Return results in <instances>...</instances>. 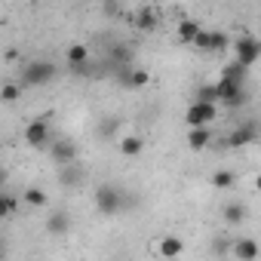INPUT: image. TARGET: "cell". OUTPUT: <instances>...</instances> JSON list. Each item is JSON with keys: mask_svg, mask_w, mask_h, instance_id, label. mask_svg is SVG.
Masks as SVG:
<instances>
[{"mask_svg": "<svg viewBox=\"0 0 261 261\" xmlns=\"http://www.w3.org/2000/svg\"><path fill=\"white\" fill-rule=\"evenodd\" d=\"M95 209L101 212V215H108V218H114V215H120L123 212V191L117 188V185H98L95 188Z\"/></svg>", "mask_w": 261, "mask_h": 261, "instance_id": "cell-1", "label": "cell"}, {"mask_svg": "<svg viewBox=\"0 0 261 261\" xmlns=\"http://www.w3.org/2000/svg\"><path fill=\"white\" fill-rule=\"evenodd\" d=\"M56 74H59V68H56L53 62L37 59V62H28V65L22 68V83H25V86H46V83L56 80Z\"/></svg>", "mask_w": 261, "mask_h": 261, "instance_id": "cell-2", "label": "cell"}, {"mask_svg": "<svg viewBox=\"0 0 261 261\" xmlns=\"http://www.w3.org/2000/svg\"><path fill=\"white\" fill-rule=\"evenodd\" d=\"M215 117H218V108H215V105H200V101H194V105L185 111L188 129H212Z\"/></svg>", "mask_w": 261, "mask_h": 261, "instance_id": "cell-3", "label": "cell"}, {"mask_svg": "<svg viewBox=\"0 0 261 261\" xmlns=\"http://www.w3.org/2000/svg\"><path fill=\"white\" fill-rule=\"evenodd\" d=\"M215 98L227 108H243L249 101V92L246 86H237V83H227V80H218L215 83Z\"/></svg>", "mask_w": 261, "mask_h": 261, "instance_id": "cell-4", "label": "cell"}, {"mask_svg": "<svg viewBox=\"0 0 261 261\" xmlns=\"http://www.w3.org/2000/svg\"><path fill=\"white\" fill-rule=\"evenodd\" d=\"M233 53H237V65H243V68H252L258 59H261V43L255 40V37H237V43H233Z\"/></svg>", "mask_w": 261, "mask_h": 261, "instance_id": "cell-5", "label": "cell"}, {"mask_svg": "<svg viewBox=\"0 0 261 261\" xmlns=\"http://www.w3.org/2000/svg\"><path fill=\"white\" fill-rule=\"evenodd\" d=\"M194 46H197L200 53H224V49L230 46V40H227L224 31H206V28H203V31L197 34Z\"/></svg>", "mask_w": 261, "mask_h": 261, "instance_id": "cell-6", "label": "cell"}, {"mask_svg": "<svg viewBox=\"0 0 261 261\" xmlns=\"http://www.w3.org/2000/svg\"><path fill=\"white\" fill-rule=\"evenodd\" d=\"M25 142L31 145V148H49V123H46V117H37V120H31L28 126H25Z\"/></svg>", "mask_w": 261, "mask_h": 261, "instance_id": "cell-7", "label": "cell"}, {"mask_svg": "<svg viewBox=\"0 0 261 261\" xmlns=\"http://www.w3.org/2000/svg\"><path fill=\"white\" fill-rule=\"evenodd\" d=\"M49 157H53L56 166H74V160H77V145H74V139H59V142H53Z\"/></svg>", "mask_w": 261, "mask_h": 261, "instance_id": "cell-8", "label": "cell"}, {"mask_svg": "<svg viewBox=\"0 0 261 261\" xmlns=\"http://www.w3.org/2000/svg\"><path fill=\"white\" fill-rule=\"evenodd\" d=\"M252 142H258L255 123H237V129L227 136V145H230V148H246V145H252Z\"/></svg>", "mask_w": 261, "mask_h": 261, "instance_id": "cell-9", "label": "cell"}, {"mask_svg": "<svg viewBox=\"0 0 261 261\" xmlns=\"http://www.w3.org/2000/svg\"><path fill=\"white\" fill-rule=\"evenodd\" d=\"M230 252L237 255V261H255L258 258V243L252 237H240L230 243Z\"/></svg>", "mask_w": 261, "mask_h": 261, "instance_id": "cell-10", "label": "cell"}, {"mask_svg": "<svg viewBox=\"0 0 261 261\" xmlns=\"http://www.w3.org/2000/svg\"><path fill=\"white\" fill-rule=\"evenodd\" d=\"M65 56H68V65H71V71H77V68L89 65V59H92V49H89L86 43H71Z\"/></svg>", "mask_w": 261, "mask_h": 261, "instance_id": "cell-11", "label": "cell"}, {"mask_svg": "<svg viewBox=\"0 0 261 261\" xmlns=\"http://www.w3.org/2000/svg\"><path fill=\"white\" fill-rule=\"evenodd\" d=\"M46 230H49V233H56V237H62V233H68V230H71V215H68L65 209H59V212H53V215L46 218Z\"/></svg>", "mask_w": 261, "mask_h": 261, "instance_id": "cell-12", "label": "cell"}, {"mask_svg": "<svg viewBox=\"0 0 261 261\" xmlns=\"http://www.w3.org/2000/svg\"><path fill=\"white\" fill-rule=\"evenodd\" d=\"M212 145V129H188V148L191 151H206Z\"/></svg>", "mask_w": 261, "mask_h": 261, "instance_id": "cell-13", "label": "cell"}, {"mask_svg": "<svg viewBox=\"0 0 261 261\" xmlns=\"http://www.w3.org/2000/svg\"><path fill=\"white\" fill-rule=\"evenodd\" d=\"M120 80H123V86H129V89H139V86H148V83H151V74H148L145 68H133V71H123Z\"/></svg>", "mask_w": 261, "mask_h": 261, "instance_id": "cell-14", "label": "cell"}, {"mask_svg": "<svg viewBox=\"0 0 261 261\" xmlns=\"http://www.w3.org/2000/svg\"><path fill=\"white\" fill-rule=\"evenodd\" d=\"M157 249H160V255H163V258H178V255L185 252V240L169 233V237H163V240L157 243Z\"/></svg>", "mask_w": 261, "mask_h": 261, "instance_id": "cell-15", "label": "cell"}, {"mask_svg": "<svg viewBox=\"0 0 261 261\" xmlns=\"http://www.w3.org/2000/svg\"><path fill=\"white\" fill-rule=\"evenodd\" d=\"M221 80H227V83H237V86H246V80H249V68H243V65L230 62V65H224V71H221Z\"/></svg>", "mask_w": 261, "mask_h": 261, "instance_id": "cell-16", "label": "cell"}, {"mask_svg": "<svg viewBox=\"0 0 261 261\" xmlns=\"http://www.w3.org/2000/svg\"><path fill=\"white\" fill-rule=\"evenodd\" d=\"M200 31H203V25H200L197 19H181V22H178V40H181V43H194Z\"/></svg>", "mask_w": 261, "mask_h": 261, "instance_id": "cell-17", "label": "cell"}, {"mask_svg": "<svg viewBox=\"0 0 261 261\" xmlns=\"http://www.w3.org/2000/svg\"><path fill=\"white\" fill-rule=\"evenodd\" d=\"M142 151H145L142 136H126V139H120V154L123 157H139Z\"/></svg>", "mask_w": 261, "mask_h": 261, "instance_id": "cell-18", "label": "cell"}, {"mask_svg": "<svg viewBox=\"0 0 261 261\" xmlns=\"http://www.w3.org/2000/svg\"><path fill=\"white\" fill-rule=\"evenodd\" d=\"M221 215H224V221H227V224H243L249 212H246V206H243V203L230 200V203L224 206V212H221Z\"/></svg>", "mask_w": 261, "mask_h": 261, "instance_id": "cell-19", "label": "cell"}, {"mask_svg": "<svg viewBox=\"0 0 261 261\" xmlns=\"http://www.w3.org/2000/svg\"><path fill=\"white\" fill-rule=\"evenodd\" d=\"M19 200H22L25 206H34V209H40V206H46V203H49V197H46V191H43V188H28Z\"/></svg>", "mask_w": 261, "mask_h": 261, "instance_id": "cell-20", "label": "cell"}, {"mask_svg": "<svg viewBox=\"0 0 261 261\" xmlns=\"http://www.w3.org/2000/svg\"><path fill=\"white\" fill-rule=\"evenodd\" d=\"M19 206H22V200H19L16 194H4V191H0V218L16 215V212H19Z\"/></svg>", "mask_w": 261, "mask_h": 261, "instance_id": "cell-21", "label": "cell"}, {"mask_svg": "<svg viewBox=\"0 0 261 261\" xmlns=\"http://www.w3.org/2000/svg\"><path fill=\"white\" fill-rule=\"evenodd\" d=\"M136 28L139 31H154L157 28V13L154 10H139L136 13Z\"/></svg>", "mask_w": 261, "mask_h": 261, "instance_id": "cell-22", "label": "cell"}, {"mask_svg": "<svg viewBox=\"0 0 261 261\" xmlns=\"http://www.w3.org/2000/svg\"><path fill=\"white\" fill-rule=\"evenodd\" d=\"M233 185H237V172H230V169H218L212 175V188H218V191H227Z\"/></svg>", "mask_w": 261, "mask_h": 261, "instance_id": "cell-23", "label": "cell"}, {"mask_svg": "<svg viewBox=\"0 0 261 261\" xmlns=\"http://www.w3.org/2000/svg\"><path fill=\"white\" fill-rule=\"evenodd\" d=\"M120 117H108V120H101V126H98V136L101 139H111V136H117L120 133Z\"/></svg>", "mask_w": 261, "mask_h": 261, "instance_id": "cell-24", "label": "cell"}, {"mask_svg": "<svg viewBox=\"0 0 261 261\" xmlns=\"http://www.w3.org/2000/svg\"><path fill=\"white\" fill-rule=\"evenodd\" d=\"M194 101H200V105H215V101H218V98H215V83H203V86L197 89Z\"/></svg>", "mask_w": 261, "mask_h": 261, "instance_id": "cell-25", "label": "cell"}, {"mask_svg": "<svg viewBox=\"0 0 261 261\" xmlns=\"http://www.w3.org/2000/svg\"><path fill=\"white\" fill-rule=\"evenodd\" d=\"M19 95H22V86H16V83H7L4 89H0V101H4V105L19 101Z\"/></svg>", "mask_w": 261, "mask_h": 261, "instance_id": "cell-26", "label": "cell"}, {"mask_svg": "<svg viewBox=\"0 0 261 261\" xmlns=\"http://www.w3.org/2000/svg\"><path fill=\"white\" fill-rule=\"evenodd\" d=\"M59 181H62V185H77V181H80V175H77V169H74V166H62Z\"/></svg>", "mask_w": 261, "mask_h": 261, "instance_id": "cell-27", "label": "cell"}, {"mask_svg": "<svg viewBox=\"0 0 261 261\" xmlns=\"http://www.w3.org/2000/svg\"><path fill=\"white\" fill-rule=\"evenodd\" d=\"M0 255H4V240H0Z\"/></svg>", "mask_w": 261, "mask_h": 261, "instance_id": "cell-28", "label": "cell"}, {"mask_svg": "<svg viewBox=\"0 0 261 261\" xmlns=\"http://www.w3.org/2000/svg\"><path fill=\"white\" fill-rule=\"evenodd\" d=\"M4 178H7V175H4V169H0V181H4Z\"/></svg>", "mask_w": 261, "mask_h": 261, "instance_id": "cell-29", "label": "cell"}]
</instances>
